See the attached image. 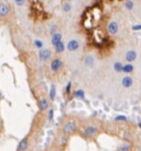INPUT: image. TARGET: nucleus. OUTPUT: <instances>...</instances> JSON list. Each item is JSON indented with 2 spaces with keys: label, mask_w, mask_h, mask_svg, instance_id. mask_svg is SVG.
Listing matches in <instances>:
<instances>
[{
  "label": "nucleus",
  "mask_w": 141,
  "mask_h": 151,
  "mask_svg": "<svg viewBox=\"0 0 141 151\" xmlns=\"http://www.w3.org/2000/svg\"><path fill=\"white\" fill-rule=\"evenodd\" d=\"M114 120L117 122H128V117L124 115H117L114 117Z\"/></svg>",
  "instance_id": "nucleus-23"
},
{
  "label": "nucleus",
  "mask_w": 141,
  "mask_h": 151,
  "mask_svg": "<svg viewBox=\"0 0 141 151\" xmlns=\"http://www.w3.org/2000/svg\"><path fill=\"white\" fill-rule=\"evenodd\" d=\"M61 41H63V35L61 32H56L55 34H53V35H51V44L52 45H56L58 42H61Z\"/></svg>",
  "instance_id": "nucleus-14"
},
{
  "label": "nucleus",
  "mask_w": 141,
  "mask_h": 151,
  "mask_svg": "<svg viewBox=\"0 0 141 151\" xmlns=\"http://www.w3.org/2000/svg\"><path fill=\"white\" fill-rule=\"evenodd\" d=\"M56 95H58V88H56V85L52 84L50 87V91H49V99L50 101H56Z\"/></svg>",
  "instance_id": "nucleus-13"
},
{
  "label": "nucleus",
  "mask_w": 141,
  "mask_h": 151,
  "mask_svg": "<svg viewBox=\"0 0 141 151\" xmlns=\"http://www.w3.org/2000/svg\"><path fill=\"white\" fill-rule=\"evenodd\" d=\"M131 30L132 31H141V23H139V24H133L131 27Z\"/></svg>",
  "instance_id": "nucleus-28"
},
{
  "label": "nucleus",
  "mask_w": 141,
  "mask_h": 151,
  "mask_svg": "<svg viewBox=\"0 0 141 151\" xmlns=\"http://www.w3.org/2000/svg\"><path fill=\"white\" fill-rule=\"evenodd\" d=\"M46 118H47V120L49 122H53L54 119V109L53 108H50L47 110V113H46Z\"/></svg>",
  "instance_id": "nucleus-25"
},
{
  "label": "nucleus",
  "mask_w": 141,
  "mask_h": 151,
  "mask_svg": "<svg viewBox=\"0 0 141 151\" xmlns=\"http://www.w3.org/2000/svg\"><path fill=\"white\" fill-rule=\"evenodd\" d=\"M130 150H131V143L130 142L121 143L120 146L117 148V151H130Z\"/></svg>",
  "instance_id": "nucleus-18"
},
{
  "label": "nucleus",
  "mask_w": 141,
  "mask_h": 151,
  "mask_svg": "<svg viewBox=\"0 0 141 151\" xmlns=\"http://www.w3.org/2000/svg\"><path fill=\"white\" fill-rule=\"evenodd\" d=\"M4 1H8V0H4Z\"/></svg>",
  "instance_id": "nucleus-31"
},
{
  "label": "nucleus",
  "mask_w": 141,
  "mask_h": 151,
  "mask_svg": "<svg viewBox=\"0 0 141 151\" xmlns=\"http://www.w3.org/2000/svg\"><path fill=\"white\" fill-rule=\"evenodd\" d=\"M137 124H138V127H139V128H140V129H141V120H140V119H139V120H138V122H137Z\"/></svg>",
  "instance_id": "nucleus-29"
},
{
  "label": "nucleus",
  "mask_w": 141,
  "mask_h": 151,
  "mask_svg": "<svg viewBox=\"0 0 141 151\" xmlns=\"http://www.w3.org/2000/svg\"><path fill=\"white\" fill-rule=\"evenodd\" d=\"M29 145H30L29 136H25V137H23V138L19 141L17 148H16V151H27L28 148H29Z\"/></svg>",
  "instance_id": "nucleus-5"
},
{
  "label": "nucleus",
  "mask_w": 141,
  "mask_h": 151,
  "mask_svg": "<svg viewBox=\"0 0 141 151\" xmlns=\"http://www.w3.org/2000/svg\"><path fill=\"white\" fill-rule=\"evenodd\" d=\"M84 64L87 67H93L95 65V58L93 55H87L84 60Z\"/></svg>",
  "instance_id": "nucleus-17"
},
{
  "label": "nucleus",
  "mask_w": 141,
  "mask_h": 151,
  "mask_svg": "<svg viewBox=\"0 0 141 151\" xmlns=\"http://www.w3.org/2000/svg\"><path fill=\"white\" fill-rule=\"evenodd\" d=\"M14 1V4H17L18 7H22V6H24L25 2H27V0H13Z\"/></svg>",
  "instance_id": "nucleus-27"
},
{
  "label": "nucleus",
  "mask_w": 141,
  "mask_h": 151,
  "mask_svg": "<svg viewBox=\"0 0 141 151\" xmlns=\"http://www.w3.org/2000/svg\"><path fill=\"white\" fill-rule=\"evenodd\" d=\"M72 88H73V84H72V82H68L66 84V86H65V94H66L67 96H68V98H70L72 97Z\"/></svg>",
  "instance_id": "nucleus-24"
},
{
  "label": "nucleus",
  "mask_w": 141,
  "mask_h": 151,
  "mask_svg": "<svg viewBox=\"0 0 141 151\" xmlns=\"http://www.w3.org/2000/svg\"><path fill=\"white\" fill-rule=\"evenodd\" d=\"M65 49H66V45H65V43L63 42V41L58 42L56 45H54V50H55V52H56L58 54H62V53H64Z\"/></svg>",
  "instance_id": "nucleus-16"
},
{
  "label": "nucleus",
  "mask_w": 141,
  "mask_h": 151,
  "mask_svg": "<svg viewBox=\"0 0 141 151\" xmlns=\"http://www.w3.org/2000/svg\"><path fill=\"white\" fill-rule=\"evenodd\" d=\"M72 96L76 98V99H78V101H85L86 99V93H85L84 89L78 88V89H75L74 92H73Z\"/></svg>",
  "instance_id": "nucleus-11"
},
{
  "label": "nucleus",
  "mask_w": 141,
  "mask_h": 151,
  "mask_svg": "<svg viewBox=\"0 0 141 151\" xmlns=\"http://www.w3.org/2000/svg\"><path fill=\"white\" fill-rule=\"evenodd\" d=\"M79 46H81V43H79L78 40H70L66 44V49L67 51H70V52H76V51L79 49Z\"/></svg>",
  "instance_id": "nucleus-8"
},
{
  "label": "nucleus",
  "mask_w": 141,
  "mask_h": 151,
  "mask_svg": "<svg viewBox=\"0 0 141 151\" xmlns=\"http://www.w3.org/2000/svg\"><path fill=\"white\" fill-rule=\"evenodd\" d=\"M51 55H52L51 50L50 49H45V47L39 50V52H37V56H39V60L41 62H47L51 59Z\"/></svg>",
  "instance_id": "nucleus-4"
},
{
  "label": "nucleus",
  "mask_w": 141,
  "mask_h": 151,
  "mask_svg": "<svg viewBox=\"0 0 141 151\" xmlns=\"http://www.w3.org/2000/svg\"><path fill=\"white\" fill-rule=\"evenodd\" d=\"M67 2H72V1H73V0H66Z\"/></svg>",
  "instance_id": "nucleus-30"
},
{
  "label": "nucleus",
  "mask_w": 141,
  "mask_h": 151,
  "mask_svg": "<svg viewBox=\"0 0 141 151\" xmlns=\"http://www.w3.org/2000/svg\"><path fill=\"white\" fill-rule=\"evenodd\" d=\"M76 131H77V125H76L75 120L70 119V120H67L64 124V126H63V134H65V136L70 137V136L76 134Z\"/></svg>",
  "instance_id": "nucleus-2"
},
{
  "label": "nucleus",
  "mask_w": 141,
  "mask_h": 151,
  "mask_svg": "<svg viewBox=\"0 0 141 151\" xmlns=\"http://www.w3.org/2000/svg\"><path fill=\"white\" fill-rule=\"evenodd\" d=\"M10 14V7L4 2H0V18H7Z\"/></svg>",
  "instance_id": "nucleus-10"
},
{
  "label": "nucleus",
  "mask_w": 141,
  "mask_h": 151,
  "mask_svg": "<svg viewBox=\"0 0 141 151\" xmlns=\"http://www.w3.org/2000/svg\"><path fill=\"white\" fill-rule=\"evenodd\" d=\"M56 32H58V27L56 24H53L51 25L50 30H49V33L51 34V35H53V34H55Z\"/></svg>",
  "instance_id": "nucleus-26"
},
{
  "label": "nucleus",
  "mask_w": 141,
  "mask_h": 151,
  "mask_svg": "<svg viewBox=\"0 0 141 151\" xmlns=\"http://www.w3.org/2000/svg\"><path fill=\"white\" fill-rule=\"evenodd\" d=\"M122 67H124V64L119 62V61H117L114 63L112 65V68H114V71L117 72V73H122Z\"/></svg>",
  "instance_id": "nucleus-20"
},
{
  "label": "nucleus",
  "mask_w": 141,
  "mask_h": 151,
  "mask_svg": "<svg viewBox=\"0 0 141 151\" xmlns=\"http://www.w3.org/2000/svg\"><path fill=\"white\" fill-rule=\"evenodd\" d=\"M64 67V62L61 58H54L53 60H51V63H50V68L51 71L54 72V73H58L62 70Z\"/></svg>",
  "instance_id": "nucleus-3"
},
{
  "label": "nucleus",
  "mask_w": 141,
  "mask_h": 151,
  "mask_svg": "<svg viewBox=\"0 0 141 151\" xmlns=\"http://www.w3.org/2000/svg\"><path fill=\"white\" fill-rule=\"evenodd\" d=\"M124 7L126 10H128V11H131L133 8H135V2H133L132 0H126L124 4Z\"/></svg>",
  "instance_id": "nucleus-21"
},
{
  "label": "nucleus",
  "mask_w": 141,
  "mask_h": 151,
  "mask_svg": "<svg viewBox=\"0 0 141 151\" xmlns=\"http://www.w3.org/2000/svg\"><path fill=\"white\" fill-rule=\"evenodd\" d=\"M133 71H135V66H133L132 63L124 64V67H122V73H124V74H126V75H130Z\"/></svg>",
  "instance_id": "nucleus-15"
},
{
  "label": "nucleus",
  "mask_w": 141,
  "mask_h": 151,
  "mask_svg": "<svg viewBox=\"0 0 141 151\" xmlns=\"http://www.w3.org/2000/svg\"><path fill=\"white\" fill-rule=\"evenodd\" d=\"M37 107L40 111H47L50 109V99L45 97H42L37 101Z\"/></svg>",
  "instance_id": "nucleus-6"
},
{
  "label": "nucleus",
  "mask_w": 141,
  "mask_h": 151,
  "mask_svg": "<svg viewBox=\"0 0 141 151\" xmlns=\"http://www.w3.org/2000/svg\"><path fill=\"white\" fill-rule=\"evenodd\" d=\"M137 52L135 50H129L127 51V53L124 55V60L127 61V63H133L136 60H137Z\"/></svg>",
  "instance_id": "nucleus-9"
},
{
  "label": "nucleus",
  "mask_w": 141,
  "mask_h": 151,
  "mask_svg": "<svg viewBox=\"0 0 141 151\" xmlns=\"http://www.w3.org/2000/svg\"><path fill=\"white\" fill-rule=\"evenodd\" d=\"M33 45L35 49H37V50H41V49H43L44 47V42L42 41V40H40V39H35L33 41Z\"/></svg>",
  "instance_id": "nucleus-22"
},
{
  "label": "nucleus",
  "mask_w": 141,
  "mask_h": 151,
  "mask_svg": "<svg viewBox=\"0 0 141 151\" xmlns=\"http://www.w3.org/2000/svg\"><path fill=\"white\" fill-rule=\"evenodd\" d=\"M121 85L124 86V88H130L133 85V80L130 75H124L122 78H121Z\"/></svg>",
  "instance_id": "nucleus-12"
},
{
  "label": "nucleus",
  "mask_w": 141,
  "mask_h": 151,
  "mask_svg": "<svg viewBox=\"0 0 141 151\" xmlns=\"http://www.w3.org/2000/svg\"><path fill=\"white\" fill-rule=\"evenodd\" d=\"M98 132H99V129L95 125H87L82 130V134L86 139H95L98 136Z\"/></svg>",
  "instance_id": "nucleus-1"
},
{
  "label": "nucleus",
  "mask_w": 141,
  "mask_h": 151,
  "mask_svg": "<svg viewBox=\"0 0 141 151\" xmlns=\"http://www.w3.org/2000/svg\"><path fill=\"white\" fill-rule=\"evenodd\" d=\"M72 9H73V6H72V2H67V1H65L64 4H62V10L63 12L65 13H68L72 11Z\"/></svg>",
  "instance_id": "nucleus-19"
},
{
  "label": "nucleus",
  "mask_w": 141,
  "mask_h": 151,
  "mask_svg": "<svg viewBox=\"0 0 141 151\" xmlns=\"http://www.w3.org/2000/svg\"><path fill=\"white\" fill-rule=\"evenodd\" d=\"M119 31V24L116 21H109L107 24V32L110 35H116Z\"/></svg>",
  "instance_id": "nucleus-7"
}]
</instances>
